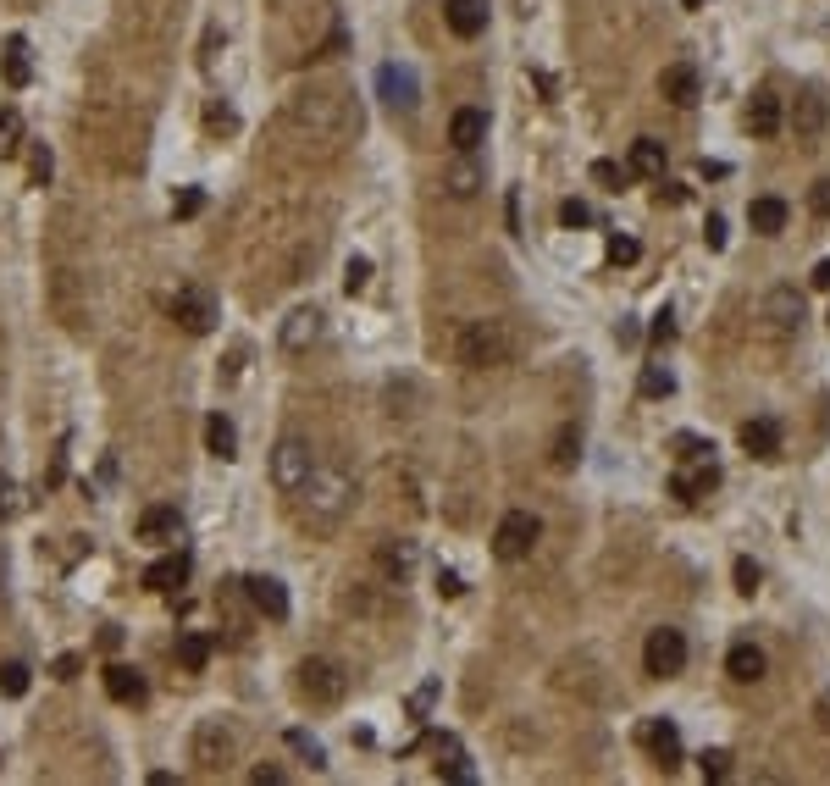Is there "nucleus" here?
Instances as JSON below:
<instances>
[{
  "label": "nucleus",
  "instance_id": "nucleus-20",
  "mask_svg": "<svg viewBox=\"0 0 830 786\" xmlns=\"http://www.w3.org/2000/svg\"><path fill=\"white\" fill-rule=\"evenodd\" d=\"M747 133H753V139H775V133H781V95H770V89L753 95V106H747Z\"/></svg>",
  "mask_w": 830,
  "mask_h": 786
},
{
  "label": "nucleus",
  "instance_id": "nucleus-42",
  "mask_svg": "<svg viewBox=\"0 0 830 786\" xmlns=\"http://www.w3.org/2000/svg\"><path fill=\"white\" fill-rule=\"evenodd\" d=\"M28 172H34V183H50V172H56V155H50L45 144H34V150H28Z\"/></svg>",
  "mask_w": 830,
  "mask_h": 786
},
{
  "label": "nucleus",
  "instance_id": "nucleus-29",
  "mask_svg": "<svg viewBox=\"0 0 830 786\" xmlns=\"http://www.w3.org/2000/svg\"><path fill=\"white\" fill-rule=\"evenodd\" d=\"M626 172H637V178H664V144L659 139H637L631 144V167Z\"/></svg>",
  "mask_w": 830,
  "mask_h": 786
},
{
  "label": "nucleus",
  "instance_id": "nucleus-58",
  "mask_svg": "<svg viewBox=\"0 0 830 786\" xmlns=\"http://www.w3.org/2000/svg\"><path fill=\"white\" fill-rule=\"evenodd\" d=\"M681 6H687V12H698V6H703V0H681Z\"/></svg>",
  "mask_w": 830,
  "mask_h": 786
},
{
  "label": "nucleus",
  "instance_id": "nucleus-46",
  "mask_svg": "<svg viewBox=\"0 0 830 786\" xmlns=\"http://www.w3.org/2000/svg\"><path fill=\"white\" fill-rule=\"evenodd\" d=\"M653 344H670V338H676V316H670V310H653Z\"/></svg>",
  "mask_w": 830,
  "mask_h": 786
},
{
  "label": "nucleus",
  "instance_id": "nucleus-9",
  "mask_svg": "<svg viewBox=\"0 0 830 786\" xmlns=\"http://www.w3.org/2000/svg\"><path fill=\"white\" fill-rule=\"evenodd\" d=\"M642 665H648V676H681V665H687V637L676 632V626H659V632H648V643H642Z\"/></svg>",
  "mask_w": 830,
  "mask_h": 786
},
{
  "label": "nucleus",
  "instance_id": "nucleus-28",
  "mask_svg": "<svg viewBox=\"0 0 830 786\" xmlns=\"http://www.w3.org/2000/svg\"><path fill=\"white\" fill-rule=\"evenodd\" d=\"M443 189H449L454 200H471V194L482 189V167H476L471 155H460V161H454V167L443 172Z\"/></svg>",
  "mask_w": 830,
  "mask_h": 786
},
{
  "label": "nucleus",
  "instance_id": "nucleus-36",
  "mask_svg": "<svg viewBox=\"0 0 830 786\" xmlns=\"http://www.w3.org/2000/svg\"><path fill=\"white\" fill-rule=\"evenodd\" d=\"M626 178H631V172H626V167H615V161H593V183H598V189L620 194V189H626Z\"/></svg>",
  "mask_w": 830,
  "mask_h": 786
},
{
  "label": "nucleus",
  "instance_id": "nucleus-6",
  "mask_svg": "<svg viewBox=\"0 0 830 786\" xmlns=\"http://www.w3.org/2000/svg\"><path fill=\"white\" fill-rule=\"evenodd\" d=\"M216 316H222V305H216V294H211V288L183 283L178 294H172V322H178L183 333H194V338L216 333Z\"/></svg>",
  "mask_w": 830,
  "mask_h": 786
},
{
  "label": "nucleus",
  "instance_id": "nucleus-41",
  "mask_svg": "<svg viewBox=\"0 0 830 786\" xmlns=\"http://www.w3.org/2000/svg\"><path fill=\"white\" fill-rule=\"evenodd\" d=\"M438 775H449V781H476V770L465 764V753H454V742H449V759H438Z\"/></svg>",
  "mask_w": 830,
  "mask_h": 786
},
{
  "label": "nucleus",
  "instance_id": "nucleus-26",
  "mask_svg": "<svg viewBox=\"0 0 830 786\" xmlns=\"http://www.w3.org/2000/svg\"><path fill=\"white\" fill-rule=\"evenodd\" d=\"M725 676L731 681H764V648L736 643L731 654H725Z\"/></svg>",
  "mask_w": 830,
  "mask_h": 786
},
{
  "label": "nucleus",
  "instance_id": "nucleus-14",
  "mask_svg": "<svg viewBox=\"0 0 830 786\" xmlns=\"http://www.w3.org/2000/svg\"><path fill=\"white\" fill-rule=\"evenodd\" d=\"M659 95L670 100V106H698V95H703V78H698V67H687V61H670V67L659 72Z\"/></svg>",
  "mask_w": 830,
  "mask_h": 786
},
{
  "label": "nucleus",
  "instance_id": "nucleus-53",
  "mask_svg": "<svg viewBox=\"0 0 830 786\" xmlns=\"http://www.w3.org/2000/svg\"><path fill=\"white\" fill-rule=\"evenodd\" d=\"M200 205H205V194H200V189H189L178 205H172V211H178V216H194V211H200Z\"/></svg>",
  "mask_w": 830,
  "mask_h": 786
},
{
  "label": "nucleus",
  "instance_id": "nucleus-18",
  "mask_svg": "<svg viewBox=\"0 0 830 786\" xmlns=\"http://www.w3.org/2000/svg\"><path fill=\"white\" fill-rule=\"evenodd\" d=\"M449 139H454V150H460V155H476V150H482V139H487V111H476V106L454 111Z\"/></svg>",
  "mask_w": 830,
  "mask_h": 786
},
{
  "label": "nucleus",
  "instance_id": "nucleus-32",
  "mask_svg": "<svg viewBox=\"0 0 830 786\" xmlns=\"http://www.w3.org/2000/svg\"><path fill=\"white\" fill-rule=\"evenodd\" d=\"M0 72H6V84L12 89L28 84V45L23 39H6V50H0Z\"/></svg>",
  "mask_w": 830,
  "mask_h": 786
},
{
  "label": "nucleus",
  "instance_id": "nucleus-52",
  "mask_svg": "<svg viewBox=\"0 0 830 786\" xmlns=\"http://www.w3.org/2000/svg\"><path fill=\"white\" fill-rule=\"evenodd\" d=\"M814 726H819V731H830V687L814 698Z\"/></svg>",
  "mask_w": 830,
  "mask_h": 786
},
{
  "label": "nucleus",
  "instance_id": "nucleus-15",
  "mask_svg": "<svg viewBox=\"0 0 830 786\" xmlns=\"http://www.w3.org/2000/svg\"><path fill=\"white\" fill-rule=\"evenodd\" d=\"M377 89H382V100H388L393 111H415V100H421V89H415V72L399 67V61H388V67L377 72Z\"/></svg>",
  "mask_w": 830,
  "mask_h": 786
},
{
  "label": "nucleus",
  "instance_id": "nucleus-21",
  "mask_svg": "<svg viewBox=\"0 0 830 786\" xmlns=\"http://www.w3.org/2000/svg\"><path fill=\"white\" fill-rule=\"evenodd\" d=\"M642 742L653 748V759H659L664 770H676L681 764V731L670 726V720H648V726H642Z\"/></svg>",
  "mask_w": 830,
  "mask_h": 786
},
{
  "label": "nucleus",
  "instance_id": "nucleus-7",
  "mask_svg": "<svg viewBox=\"0 0 830 786\" xmlns=\"http://www.w3.org/2000/svg\"><path fill=\"white\" fill-rule=\"evenodd\" d=\"M537 537H543V521H537L532 510H510L504 521H498V532H493V554L504 565H515V560H526L537 548Z\"/></svg>",
  "mask_w": 830,
  "mask_h": 786
},
{
  "label": "nucleus",
  "instance_id": "nucleus-19",
  "mask_svg": "<svg viewBox=\"0 0 830 786\" xmlns=\"http://www.w3.org/2000/svg\"><path fill=\"white\" fill-rule=\"evenodd\" d=\"M742 449L753 454V460H775V454H781V427H775L770 416L742 421Z\"/></svg>",
  "mask_w": 830,
  "mask_h": 786
},
{
  "label": "nucleus",
  "instance_id": "nucleus-17",
  "mask_svg": "<svg viewBox=\"0 0 830 786\" xmlns=\"http://www.w3.org/2000/svg\"><path fill=\"white\" fill-rule=\"evenodd\" d=\"M244 593H249V604L261 609L266 620H288V593H283L277 576H244Z\"/></svg>",
  "mask_w": 830,
  "mask_h": 786
},
{
  "label": "nucleus",
  "instance_id": "nucleus-37",
  "mask_svg": "<svg viewBox=\"0 0 830 786\" xmlns=\"http://www.w3.org/2000/svg\"><path fill=\"white\" fill-rule=\"evenodd\" d=\"M366 283H371V261H366V255H349V266H344V294H366Z\"/></svg>",
  "mask_w": 830,
  "mask_h": 786
},
{
  "label": "nucleus",
  "instance_id": "nucleus-31",
  "mask_svg": "<svg viewBox=\"0 0 830 786\" xmlns=\"http://www.w3.org/2000/svg\"><path fill=\"white\" fill-rule=\"evenodd\" d=\"M205 449H211L216 460H233V454H238V427L227 416H211V421H205Z\"/></svg>",
  "mask_w": 830,
  "mask_h": 786
},
{
  "label": "nucleus",
  "instance_id": "nucleus-39",
  "mask_svg": "<svg viewBox=\"0 0 830 786\" xmlns=\"http://www.w3.org/2000/svg\"><path fill=\"white\" fill-rule=\"evenodd\" d=\"M0 692H6V698H23L28 692V665H0Z\"/></svg>",
  "mask_w": 830,
  "mask_h": 786
},
{
  "label": "nucleus",
  "instance_id": "nucleus-38",
  "mask_svg": "<svg viewBox=\"0 0 830 786\" xmlns=\"http://www.w3.org/2000/svg\"><path fill=\"white\" fill-rule=\"evenodd\" d=\"M642 393H648V399H664V393H676V377H670L664 366H648L642 371Z\"/></svg>",
  "mask_w": 830,
  "mask_h": 786
},
{
  "label": "nucleus",
  "instance_id": "nucleus-35",
  "mask_svg": "<svg viewBox=\"0 0 830 786\" xmlns=\"http://www.w3.org/2000/svg\"><path fill=\"white\" fill-rule=\"evenodd\" d=\"M698 770H703V781H725V775H731V753H725V748H703L698 753Z\"/></svg>",
  "mask_w": 830,
  "mask_h": 786
},
{
  "label": "nucleus",
  "instance_id": "nucleus-4",
  "mask_svg": "<svg viewBox=\"0 0 830 786\" xmlns=\"http://www.w3.org/2000/svg\"><path fill=\"white\" fill-rule=\"evenodd\" d=\"M454 360L471 366V371L504 366V360H510V338H504L498 322H465V327H454Z\"/></svg>",
  "mask_w": 830,
  "mask_h": 786
},
{
  "label": "nucleus",
  "instance_id": "nucleus-54",
  "mask_svg": "<svg viewBox=\"0 0 830 786\" xmlns=\"http://www.w3.org/2000/svg\"><path fill=\"white\" fill-rule=\"evenodd\" d=\"M56 676H61V681L78 676V654H61V659H56Z\"/></svg>",
  "mask_w": 830,
  "mask_h": 786
},
{
  "label": "nucleus",
  "instance_id": "nucleus-33",
  "mask_svg": "<svg viewBox=\"0 0 830 786\" xmlns=\"http://www.w3.org/2000/svg\"><path fill=\"white\" fill-rule=\"evenodd\" d=\"M205 659H211V637L205 632H183L178 637V665L183 670H205Z\"/></svg>",
  "mask_w": 830,
  "mask_h": 786
},
{
  "label": "nucleus",
  "instance_id": "nucleus-1",
  "mask_svg": "<svg viewBox=\"0 0 830 786\" xmlns=\"http://www.w3.org/2000/svg\"><path fill=\"white\" fill-rule=\"evenodd\" d=\"M355 128H360V106H349L344 89H305V95H294L288 111H283V133L299 139L305 150L310 144H316V150H338Z\"/></svg>",
  "mask_w": 830,
  "mask_h": 786
},
{
  "label": "nucleus",
  "instance_id": "nucleus-34",
  "mask_svg": "<svg viewBox=\"0 0 830 786\" xmlns=\"http://www.w3.org/2000/svg\"><path fill=\"white\" fill-rule=\"evenodd\" d=\"M548 460H554L559 471H570V465L581 460V432H576V427H559V438H554V449H548Z\"/></svg>",
  "mask_w": 830,
  "mask_h": 786
},
{
  "label": "nucleus",
  "instance_id": "nucleus-16",
  "mask_svg": "<svg viewBox=\"0 0 830 786\" xmlns=\"http://www.w3.org/2000/svg\"><path fill=\"white\" fill-rule=\"evenodd\" d=\"M825 122H830V100L819 95V89H803V95H797V106H792V128H797V139L814 144L819 133H825Z\"/></svg>",
  "mask_w": 830,
  "mask_h": 786
},
{
  "label": "nucleus",
  "instance_id": "nucleus-51",
  "mask_svg": "<svg viewBox=\"0 0 830 786\" xmlns=\"http://www.w3.org/2000/svg\"><path fill=\"white\" fill-rule=\"evenodd\" d=\"M205 122H211V128H238V117L227 106H205Z\"/></svg>",
  "mask_w": 830,
  "mask_h": 786
},
{
  "label": "nucleus",
  "instance_id": "nucleus-57",
  "mask_svg": "<svg viewBox=\"0 0 830 786\" xmlns=\"http://www.w3.org/2000/svg\"><path fill=\"white\" fill-rule=\"evenodd\" d=\"M6 493H12V482L0 477V515H6V504H12V499H6Z\"/></svg>",
  "mask_w": 830,
  "mask_h": 786
},
{
  "label": "nucleus",
  "instance_id": "nucleus-47",
  "mask_svg": "<svg viewBox=\"0 0 830 786\" xmlns=\"http://www.w3.org/2000/svg\"><path fill=\"white\" fill-rule=\"evenodd\" d=\"M808 211L830 216V178H814V189H808Z\"/></svg>",
  "mask_w": 830,
  "mask_h": 786
},
{
  "label": "nucleus",
  "instance_id": "nucleus-22",
  "mask_svg": "<svg viewBox=\"0 0 830 786\" xmlns=\"http://www.w3.org/2000/svg\"><path fill=\"white\" fill-rule=\"evenodd\" d=\"M443 17L460 39H476L487 28V0H443Z\"/></svg>",
  "mask_w": 830,
  "mask_h": 786
},
{
  "label": "nucleus",
  "instance_id": "nucleus-3",
  "mask_svg": "<svg viewBox=\"0 0 830 786\" xmlns=\"http://www.w3.org/2000/svg\"><path fill=\"white\" fill-rule=\"evenodd\" d=\"M294 692L305 703H316V709H332V703L349 698V670L338 665V659L310 654V659H299L294 665Z\"/></svg>",
  "mask_w": 830,
  "mask_h": 786
},
{
  "label": "nucleus",
  "instance_id": "nucleus-30",
  "mask_svg": "<svg viewBox=\"0 0 830 786\" xmlns=\"http://www.w3.org/2000/svg\"><path fill=\"white\" fill-rule=\"evenodd\" d=\"M23 150H28L23 117H17V106H0V161H17Z\"/></svg>",
  "mask_w": 830,
  "mask_h": 786
},
{
  "label": "nucleus",
  "instance_id": "nucleus-23",
  "mask_svg": "<svg viewBox=\"0 0 830 786\" xmlns=\"http://www.w3.org/2000/svg\"><path fill=\"white\" fill-rule=\"evenodd\" d=\"M183 532V515L172 504H155V510L139 515V543H172Z\"/></svg>",
  "mask_w": 830,
  "mask_h": 786
},
{
  "label": "nucleus",
  "instance_id": "nucleus-27",
  "mask_svg": "<svg viewBox=\"0 0 830 786\" xmlns=\"http://www.w3.org/2000/svg\"><path fill=\"white\" fill-rule=\"evenodd\" d=\"M106 692L117 703H144V676L133 665H106Z\"/></svg>",
  "mask_w": 830,
  "mask_h": 786
},
{
  "label": "nucleus",
  "instance_id": "nucleus-11",
  "mask_svg": "<svg viewBox=\"0 0 830 786\" xmlns=\"http://www.w3.org/2000/svg\"><path fill=\"white\" fill-rule=\"evenodd\" d=\"M321 333H327V316H321L316 305H299L283 316V333H277V344L288 349V355H305V349L321 344Z\"/></svg>",
  "mask_w": 830,
  "mask_h": 786
},
{
  "label": "nucleus",
  "instance_id": "nucleus-48",
  "mask_svg": "<svg viewBox=\"0 0 830 786\" xmlns=\"http://www.w3.org/2000/svg\"><path fill=\"white\" fill-rule=\"evenodd\" d=\"M703 244H709V250H725V216H709V222H703Z\"/></svg>",
  "mask_w": 830,
  "mask_h": 786
},
{
  "label": "nucleus",
  "instance_id": "nucleus-55",
  "mask_svg": "<svg viewBox=\"0 0 830 786\" xmlns=\"http://www.w3.org/2000/svg\"><path fill=\"white\" fill-rule=\"evenodd\" d=\"M698 172H703V178H725L731 167H725V161H698Z\"/></svg>",
  "mask_w": 830,
  "mask_h": 786
},
{
  "label": "nucleus",
  "instance_id": "nucleus-49",
  "mask_svg": "<svg viewBox=\"0 0 830 786\" xmlns=\"http://www.w3.org/2000/svg\"><path fill=\"white\" fill-rule=\"evenodd\" d=\"M438 593H443V598H460V593H465L460 571H449V565H443V571H438Z\"/></svg>",
  "mask_w": 830,
  "mask_h": 786
},
{
  "label": "nucleus",
  "instance_id": "nucleus-45",
  "mask_svg": "<svg viewBox=\"0 0 830 786\" xmlns=\"http://www.w3.org/2000/svg\"><path fill=\"white\" fill-rule=\"evenodd\" d=\"M736 593H742V598L759 593V565H753V560H736Z\"/></svg>",
  "mask_w": 830,
  "mask_h": 786
},
{
  "label": "nucleus",
  "instance_id": "nucleus-5",
  "mask_svg": "<svg viewBox=\"0 0 830 786\" xmlns=\"http://www.w3.org/2000/svg\"><path fill=\"white\" fill-rule=\"evenodd\" d=\"M194 764H200L205 775H222L227 764L238 759V731L227 726V720H200L194 726Z\"/></svg>",
  "mask_w": 830,
  "mask_h": 786
},
{
  "label": "nucleus",
  "instance_id": "nucleus-43",
  "mask_svg": "<svg viewBox=\"0 0 830 786\" xmlns=\"http://www.w3.org/2000/svg\"><path fill=\"white\" fill-rule=\"evenodd\" d=\"M587 222H593V211H587V205H581V200H565V205H559V227H570V233H581V227H587Z\"/></svg>",
  "mask_w": 830,
  "mask_h": 786
},
{
  "label": "nucleus",
  "instance_id": "nucleus-40",
  "mask_svg": "<svg viewBox=\"0 0 830 786\" xmlns=\"http://www.w3.org/2000/svg\"><path fill=\"white\" fill-rule=\"evenodd\" d=\"M288 748H294V753H305V759L316 764V770H321V764H327V753H321V742L310 737V731H288Z\"/></svg>",
  "mask_w": 830,
  "mask_h": 786
},
{
  "label": "nucleus",
  "instance_id": "nucleus-44",
  "mask_svg": "<svg viewBox=\"0 0 830 786\" xmlns=\"http://www.w3.org/2000/svg\"><path fill=\"white\" fill-rule=\"evenodd\" d=\"M637 255H642L637 239H626V233H615V239H609V261H615V266H631Z\"/></svg>",
  "mask_w": 830,
  "mask_h": 786
},
{
  "label": "nucleus",
  "instance_id": "nucleus-12",
  "mask_svg": "<svg viewBox=\"0 0 830 786\" xmlns=\"http://www.w3.org/2000/svg\"><path fill=\"white\" fill-rule=\"evenodd\" d=\"M415 571V543L410 537H382L377 543V582L382 587H404Z\"/></svg>",
  "mask_w": 830,
  "mask_h": 786
},
{
  "label": "nucleus",
  "instance_id": "nucleus-24",
  "mask_svg": "<svg viewBox=\"0 0 830 786\" xmlns=\"http://www.w3.org/2000/svg\"><path fill=\"white\" fill-rule=\"evenodd\" d=\"M189 582V560L183 554H166V560H155L150 571H144V587L150 593H172V587H183Z\"/></svg>",
  "mask_w": 830,
  "mask_h": 786
},
{
  "label": "nucleus",
  "instance_id": "nucleus-10",
  "mask_svg": "<svg viewBox=\"0 0 830 786\" xmlns=\"http://www.w3.org/2000/svg\"><path fill=\"white\" fill-rule=\"evenodd\" d=\"M681 471H676V499L681 504H698L703 493H714L720 488V465H714V454L709 449H698V454H681Z\"/></svg>",
  "mask_w": 830,
  "mask_h": 786
},
{
  "label": "nucleus",
  "instance_id": "nucleus-56",
  "mask_svg": "<svg viewBox=\"0 0 830 786\" xmlns=\"http://www.w3.org/2000/svg\"><path fill=\"white\" fill-rule=\"evenodd\" d=\"M814 288H830V261H819V266H814Z\"/></svg>",
  "mask_w": 830,
  "mask_h": 786
},
{
  "label": "nucleus",
  "instance_id": "nucleus-2",
  "mask_svg": "<svg viewBox=\"0 0 830 786\" xmlns=\"http://www.w3.org/2000/svg\"><path fill=\"white\" fill-rule=\"evenodd\" d=\"M288 499H294L299 526H310V532H332V526H344L349 504H355V477H349L344 465L316 460L310 465V477L299 482Z\"/></svg>",
  "mask_w": 830,
  "mask_h": 786
},
{
  "label": "nucleus",
  "instance_id": "nucleus-8",
  "mask_svg": "<svg viewBox=\"0 0 830 786\" xmlns=\"http://www.w3.org/2000/svg\"><path fill=\"white\" fill-rule=\"evenodd\" d=\"M310 465H316V449H310V438H299V432L277 438V449H272V482H277L283 493H294L299 482L310 477Z\"/></svg>",
  "mask_w": 830,
  "mask_h": 786
},
{
  "label": "nucleus",
  "instance_id": "nucleus-13",
  "mask_svg": "<svg viewBox=\"0 0 830 786\" xmlns=\"http://www.w3.org/2000/svg\"><path fill=\"white\" fill-rule=\"evenodd\" d=\"M797 322H803V294H797V288H775V294L764 299V333L792 338Z\"/></svg>",
  "mask_w": 830,
  "mask_h": 786
},
{
  "label": "nucleus",
  "instance_id": "nucleus-25",
  "mask_svg": "<svg viewBox=\"0 0 830 786\" xmlns=\"http://www.w3.org/2000/svg\"><path fill=\"white\" fill-rule=\"evenodd\" d=\"M747 222H753V233L775 239V233L786 227V200H775V194H759V200L747 205Z\"/></svg>",
  "mask_w": 830,
  "mask_h": 786
},
{
  "label": "nucleus",
  "instance_id": "nucleus-50",
  "mask_svg": "<svg viewBox=\"0 0 830 786\" xmlns=\"http://www.w3.org/2000/svg\"><path fill=\"white\" fill-rule=\"evenodd\" d=\"M249 781L255 786H277V781H288V775L277 770V764H261V770H249Z\"/></svg>",
  "mask_w": 830,
  "mask_h": 786
}]
</instances>
